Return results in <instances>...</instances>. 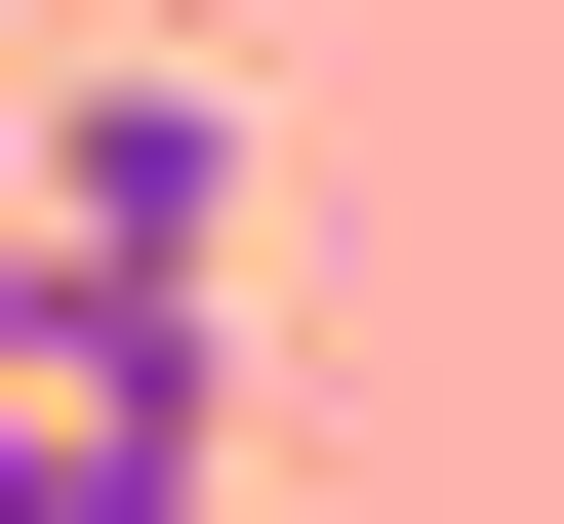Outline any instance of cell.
Here are the masks:
<instances>
[{
    "label": "cell",
    "mask_w": 564,
    "mask_h": 524,
    "mask_svg": "<svg viewBox=\"0 0 564 524\" xmlns=\"http://www.w3.org/2000/svg\"><path fill=\"white\" fill-rule=\"evenodd\" d=\"M41 243H202V282H242V82H202V41L41 82Z\"/></svg>",
    "instance_id": "1"
},
{
    "label": "cell",
    "mask_w": 564,
    "mask_h": 524,
    "mask_svg": "<svg viewBox=\"0 0 564 524\" xmlns=\"http://www.w3.org/2000/svg\"><path fill=\"white\" fill-rule=\"evenodd\" d=\"M0 524H202V443H121V404H0Z\"/></svg>",
    "instance_id": "2"
},
{
    "label": "cell",
    "mask_w": 564,
    "mask_h": 524,
    "mask_svg": "<svg viewBox=\"0 0 564 524\" xmlns=\"http://www.w3.org/2000/svg\"><path fill=\"white\" fill-rule=\"evenodd\" d=\"M121 41H202V0H121Z\"/></svg>",
    "instance_id": "3"
}]
</instances>
